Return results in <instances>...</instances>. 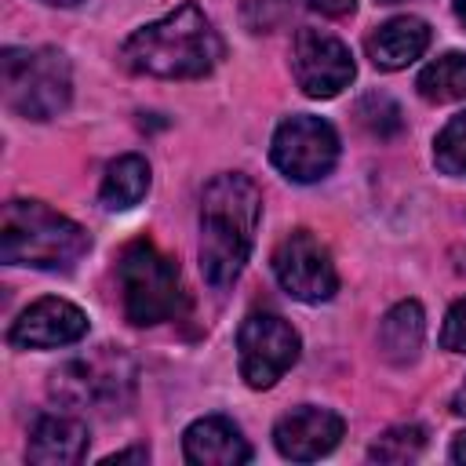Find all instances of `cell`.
<instances>
[{
	"mask_svg": "<svg viewBox=\"0 0 466 466\" xmlns=\"http://www.w3.org/2000/svg\"><path fill=\"white\" fill-rule=\"evenodd\" d=\"M226 55L215 22L197 4H178L157 22L138 25L120 44V66L138 76L160 80H197L208 76Z\"/></svg>",
	"mask_w": 466,
	"mask_h": 466,
	"instance_id": "1",
	"label": "cell"
},
{
	"mask_svg": "<svg viewBox=\"0 0 466 466\" xmlns=\"http://www.w3.org/2000/svg\"><path fill=\"white\" fill-rule=\"evenodd\" d=\"M262 218V193L244 171L215 175L200 193V273L222 291L229 288L255 248V229Z\"/></svg>",
	"mask_w": 466,
	"mask_h": 466,
	"instance_id": "2",
	"label": "cell"
},
{
	"mask_svg": "<svg viewBox=\"0 0 466 466\" xmlns=\"http://www.w3.org/2000/svg\"><path fill=\"white\" fill-rule=\"evenodd\" d=\"M91 248L80 222L47 208L44 200H7L0 215V258L7 266L69 269Z\"/></svg>",
	"mask_w": 466,
	"mask_h": 466,
	"instance_id": "3",
	"label": "cell"
},
{
	"mask_svg": "<svg viewBox=\"0 0 466 466\" xmlns=\"http://www.w3.org/2000/svg\"><path fill=\"white\" fill-rule=\"evenodd\" d=\"M0 91L11 113L25 120H55L73 102V69L58 47H4Z\"/></svg>",
	"mask_w": 466,
	"mask_h": 466,
	"instance_id": "4",
	"label": "cell"
},
{
	"mask_svg": "<svg viewBox=\"0 0 466 466\" xmlns=\"http://www.w3.org/2000/svg\"><path fill=\"white\" fill-rule=\"evenodd\" d=\"M116 277H120L124 317L135 328L171 320L186 306L178 262L171 255H164L149 237H135L131 244H124L120 262H116Z\"/></svg>",
	"mask_w": 466,
	"mask_h": 466,
	"instance_id": "5",
	"label": "cell"
},
{
	"mask_svg": "<svg viewBox=\"0 0 466 466\" xmlns=\"http://www.w3.org/2000/svg\"><path fill=\"white\" fill-rule=\"evenodd\" d=\"M135 393V364L113 346H98L51 371V397L69 411H120Z\"/></svg>",
	"mask_w": 466,
	"mask_h": 466,
	"instance_id": "6",
	"label": "cell"
},
{
	"mask_svg": "<svg viewBox=\"0 0 466 466\" xmlns=\"http://www.w3.org/2000/svg\"><path fill=\"white\" fill-rule=\"evenodd\" d=\"M273 167L291 182H320L339 164V135L324 116H284L269 142Z\"/></svg>",
	"mask_w": 466,
	"mask_h": 466,
	"instance_id": "7",
	"label": "cell"
},
{
	"mask_svg": "<svg viewBox=\"0 0 466 466\" xmlns=\"http://www.w3.org/2000/svg\"><path fill=\"white\" fill-rule=\"evenodd\" d=\"M299 350H302V339L280 313L255 309L244 317V324L237 331L240 379L251 390H269L299 360Z\"/></svg>",
	"mask_w": 466,
	"mask_h": 466,
	"instance_id": "8",
	"label": "cell"
},
{
	"mask_svg": "<svg viewBox=\"0 0 466 466\" xmlns=\"http://www.w3.org/2000/svg\"><path fill=\"white\" fill-rule=\"evenodd\" d=\"M273 277L299 302H328L339 291V269L328 244L309 229H291L273 248Z\"/></svg>",
	"mask_w": 466,
	"mask_h": 466,
	"instance_id": "9",
	"label": "cell"
},
{
	"mask_svg": "<svg viewBox=\"0 0 466 466\" xmlns=\"http://www.w3.org/2000/svg\"><path fill=\"white\" fill-rule=\"evenodd\" d=\"M291 73H295V84L302 87V95L335 98L339 91H346L353 84L357 66H353L350 47L339 36L306 25L291 40Z\"/></svg>",
	"mask_w": 466,
	"mask_h": 466,
	"instance_id": "10",
	"label": "cell"
},
{
	"mask_svg": "<svg viewBox=\"0 0 466 466\" xmlns=\"http://www.w3.org/2000/svg\"><path fill=\"white\" fill-rule=\"evenodd\" d=\"M87 335V313L69 302V299H36L33 306H25L11 328H7V346L15 350H58V346H73Z\"/></svg>",
	"mask_w": 466,
	"mask_h": 466,
	"instance_id": "11",
	"label": "cell"
},
{
	"mask_svg": "<svg viewBox=\"0 0 466 466\" xmlns=\"http://www.w3.org/2000/svg\"><path fill=\"white\" fill-rule=\"evenodd\" d=\"M342 430H346V422L339 411L320 408V404H299L277 419L273 444L291 462H313L342 441Z\"/></svg>",
	"mask_w": 466,
	"mask_h": 466,
	"instance_id": "12",
	"label": "cell"
},
{
	"mask_svg": "<svg viewBox=\"0 0 466 466\" xmlns=\"http://www.w3.org/2000/svg\"><path fill=\"white\" fill-rule=\"evenodd\" d=\"M87 422L80 415L66 411H44L29 426V444H25V462L33 466H76L87 455Z\"/></svg>",
	"mask_w": 466,
	"mask_h": 466,
	"instance_id": "13",
	"label": "cell"
},
{
	"mask_svg": "<svg viewBox=\"0 0 466 466\" xmlns=\"http://www.w3.org/2000/svg\"><path fill=\"white\" fill-rule=\"evenodd\" d=\"M182 455L193 466H240L251 462V444L240 433V426L226 415H204L186 426Z\"/></svg>",
	"mask_w": 466,
	"mask_h": 466,
	"instance_id": "14",
	"label": "cell"
},
{
	"mask_svg": "<svg viewBox=\"0 0 466 466\" xmlns=\"http://www.w3.org/2000/svg\"><path fill=\"white\" fill-rule=\"evenodd\" d=\"M368 58L375 69H404L415 58H422V51L430 47V25L415 15H397L390 22H382L371 36H368Z\"/></svg>",
	"mask_w": 466,
	"mask_h": 466,
	"instance_id": "15",
	"label": "cell"
},
{
	"mask_svg": "<svg viewBox=\"0 0 466 466\" xmlns=\"http://www.w3.org/2000/svg\"><path fill=\"white\" fill-rule=\"evenodd\" d=\"M426 339V313L415 299H404L397 306L386 309V317L379 320V350L393 368H408L419 360Z\"/></svg>",
	"mask_w": 466,
	"mask_h": 466,
	"instance_id": "16",
	"label": "cell"
},
{
	"mask_svg": "<svg viewBox=\"0 0 466 466\" xmlns=\"http://www.w3.org/2000/svg\"><path fill=\"white\" fill-rule=\"evenodd\" d=\"M149 182H153V175H149L146 157L124 153L106 164V175L98 186V204L106 211H127V208L142 204V197L149 193Z\"/></svg>",
	"mask_w": 466,
	"mask_h": 466,
	"instance_id": "17",
	"label": "cell"
},
{
	"mask_svg": "<svg viewBox=\"0 0 466 466\" xmlns=\"http://www.w3.org/2000/svg\"><path fill=\"white\" fill-rule=\"evenodd\" d=\"M419 95L426 102H462L466 98V55L462 51H448L441 58H433L419 80H415Z\"/></svg>",
	"mask_w": 466,
	"mask_h": 466,
	"instance_id": "18",
	"label": "cell"
},
{
	"mask_svg": "<svg viewBox=\"0 0 466 466\" xmlns=\"http://www.w3.org/2000/svg\"><path fill=\"white\" fill-rule=\"evenodd\" d=\"M422 448H426V430L415 422H400L371 441L368 459L371 462H411L422 455Z\"/></svg>",
	"mask_w": 466,
	"mask_h": 466,
	"instance_id": "19",
	"label": "cell"
},
{
	"mask_svg": "<svg viewBox=\"0 0 466 466\" xmlns=\"http://www.w3.org/2000/svg\"><path fill=\"white\" fill-rule=\"evenodd\" d=\"M433 164L444 175L466 178V109L455 113L433 138Z\"/></svg>",
	"mask_w": 466,
	"mask_h": 466,
	"instance_id": "20",
	"label": "cell"
},
{
	"mask_svg": "<svg viewBox=\"0 0 466 466\" xmlns=\"http://www.w3.org/2000/svg\"><path fill=\"white\" fill-rule=\"evenodd\" d=\"M357 120H360L371 135H379V138L397 135L400 124H404L397 102H393L390 95H379V91H371V95H364V98L357 102Z\"/></svg>",
	"mask_w": 466,
	"mask_h": 466,
	"instance_id": "21",
	"label": "cell"
},
{
	"mask_svg": "<svg viewBox=\"0 0 466 466\" xmlns=\"http://www.w3.org/2000/svg\"><path fill=\"white\" fill-rule=\"evenodd\" d=\"M441 350L448 353H466V299H459L448 317H444V328H441Z\"/></svg>",
	"mask_w": 466,
	"mask_h": 466,
	"instance_id": "22",
	"label": "cell"
},
{
	"mask_svg": "<svg viewBox=\"0 0 466 466\" xmlns=\"http://www.w3.org/2000/svg\"><path fill=\"white\" fill-rule=\"evenodd\" d=\"M306 4H309L313 11H320V15H331V18H339V15H350L357 0H306Z\"/></svg>",
	"mask_w": 466,
	"mask_h": 466,
	"instance_id": "23",
	"label": "cell"
},
{
	"mask_svg": "<svg viewBox=\"0 0 466 466\" xmlns=\"http://www.w3.org/2000/svg\"><path fill=\"white\" fill-rule=\"evenodd\" d=\"M149 451L146 448H127V451H116V455H106L102 466H116V462H146Z\"/></svg>",
	"mask_w": 466,
	"mask_h": 466,
	"instance_id": "24",
	"label": "cell"
},
{
	"mask_svg": "<svg viewBox=\"0 0 466 466\" xmlns=\"http://www.w3.org/2000/svg\"><path fill=\"white\" fill-rule=\"evenodd\" d=\"M451 459H455V462H466V430L455 433V441H451Z\"/></svg>",
	"mask_w": 466,
	"mask_h": 466,
	"instance_id": "25",
	"label": "cell"
},
{
	"mask_svg": "<svg viewBox=\"0 0 466 466\" xmlns=\"http://www.w3.org/2000/svg\"><path fill=\"white\" fill-rule=\"evenodd\" d=\"M451 411H455V415H466V379H462V386L451 393Z\"/></svg>",
	"mask_w": 466,
	"mask_h": 466,
	"instance_id": "26",
	"label": "cell"
},
{
	"mask_svg": "<svg viewBox=\"0 0 466 466\" xmlns=\"http://www.w3.org/2000/svg\"><path fill=\"white\" fill-rule=\"evenodd\" d=\"M455 18H459L462 29H466V0H455Z\"/></svg>",
	"mask_w": 466,
	"mask_h": 466,
	"instance_id": "27",
	"label": "cell"
},
{
	"mask_svg": "<svg viewBox=\"0 0 466 466\" xmlns=\"http://www.w3.org/2000/svg\"><path fill=\"white\" fill-rule=\"evenodd\" d=\"M44 4H55V7H73V4H80V0H44Z\"/></svg>",
	"mask_w": 466,
	"mask_h": 466,
	"instance_id": "28",
	"label": "cell"
},
{
	"mask_svg": "<svg viewBox=\"0 0 466 466\" xmlns=\"http://www.w3.org/2000/svg\"><path fill=\"white\" fill-rule=\"evenodd\" d=\"M379 4H400V0H379Z\"/></svg>",
	"mask_w": 466,
	"mask_h": 466,
	"instance_id": "29",
	"label": "cell"
}]
</instances>
